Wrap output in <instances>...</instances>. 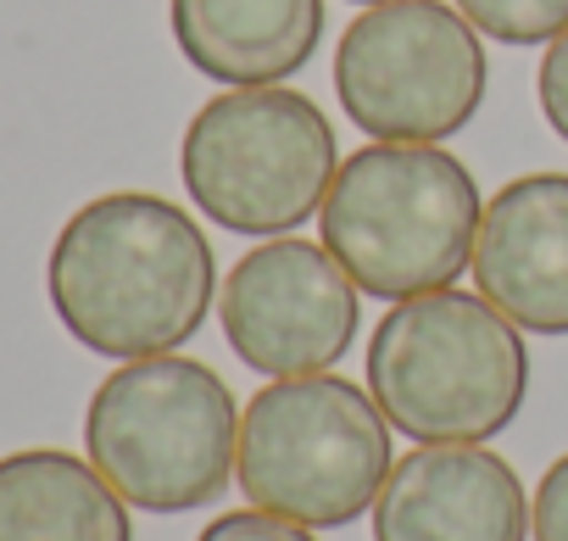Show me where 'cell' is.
<instances>
[{
    "label": "cell",
    "mask_w": 568,
    "mask_h": 541,
    "mask_svg": "<svg viewBox=\"0 0 568 541\" xmlns=\"http://www.w3.org/2000/svg\"><path fill=\"white\" fill-rule=\"evenodd\" d=\"M45 291L84 352L134 363L195 341L217 297V257L179 201L112 190L62 223Z\"/></svg>",
    "instance_id": "obj_1"
},
{
    "label": "cell",
    "mask_w": 568,
    "mask_h": 541,
    "mask_svg": "<svg viewBox=\"0 0 568 541\" xmlns=\"http://www.w3.org/2000/svg\"><path fill=\"white\" fill-rule=\"evenodd\" d=\"M368 397L418 447L496 441L529 397V347L507 313L468 291L390 302L368 341Z\"/></svg>",
    "instance_id": "obj_2"
},
{
    "label": "cell",
    "mask_w": 568,
    "mask_h": 541,
    "mask_svg": "<svg viewBox=\"0 0 568 541\" xmlns=\"http://www.w3.org/2000/svg\"><path fill=\"white\" fill-rule=\"evenodd\" d=\"M318 218L329 257L363 297L407 302L446 291L474 262L485 201L446 146L374 140L341 162Z\"/></svg>",
    "instance_id": "obj_3"
},
{
    "label": "cell",
    "mask_w": 568,
    "mask_h": 541,
    "mask_svg": "<svg viewBox=\"0 0 568 541\" xmlns=\"http://www.w3.org/2000/svg\"><path fill=\"white\" fill-rule=\"evenodd\" d=\"M84 452L129 508H206L229 491L240 458L234 391L179 352L118 363L84 408Z\"/></svg>",
    "instance_id": "obj_4"
},
{
    "label": "cell",
    "mask_w": 568,
    "mask_h": 541,
    "mask_svg": "<svg viewBox=\"0 0 568 541\" xmlns=\"http://www.w3.org/2000/svg\"><path fill=\"white\" fill-rule=\"evenodd\" d=\"M396 469L390 419L341 374H296L262 385L240 413L234 480L251 508L341 530L363 519Z\"/></svg>",
    "instance_id": "obj_5"
},
{
    "label": "cell",
    "mask_w": 568,
    "mask_h": 541,
    "mask_svg": "<svg viewBox=\"0 0 568 541\" xmlns=\"http://www.w3.org/2000/svg\"><path fill=\"white\" fill-rule=\"evenodd\" d=\"M190 201L229 234L273 240L324 212L341 146L324 107L284 84H240L212 96L179 146Z\"/></svg>",
    "instance_id": "obj_6"
},
{
    "label": "cell",
    "mask_w": 568,
    "mask_h": 541,
    "mask_svg": "<svg viewBox=\"0 0 568 541\" xmlns=\"http://www.w3.org/2000/svg\"><path fill=\"white\" fill-rule=\"evenodd\" d=\"M479 29L440 0H385L352 18L335 51V96L368 140L440 146L485 101Z\"/></svg>",
    "instance_id": "obj_7"
},
{
    "label": "cell",
    "mask_w": 568,
    "mask_h": 541,
    "mask_svg": "<svg viewBox=\"0 0 568 541\" xmlns=\"http://www.w3.org/2000/svg\"><path fill=\"white\" fill-rule=\"evenodd\" d=\"M217 319L245 369L267 380H296L329 374L352 352L363 302L329 246L273 234L223 274Z\"/></svg>",
    "instance_id": "obj_8"
},
{
    "label": "cell",
    "mask_w": 568,
    "mask_h": 541,
    "mask_svg": "<svg viewBox=\"0 0 568 541\" xmlns=\"http://www.w3.org/2000/svg\"><path fill=\"white\" fill-rule=\"evenodd\" d=\"M374 541H529L524 480L485 441L418 447L374 502Z\"/></svg>",
    "instance_id": "obj_9"
},
{
    "label": "cell",
    "mask_w": 568,
    "mask_h": 541,
    "mask_svg": "<svg viewBox=\"0 0 568 541\" xmlns=\"http://www.w3.org/2000/svg\"><path fill=\"white\" fill-rule=\"evenodd\" d=\"M474 285L529 335H568V173L507 179L479 218Z\"/></svg>",
    "instance_id": "obj_10"
},
{
    "label": "cell",
    "mask_w": 568,
    "mask_h": 541,
    "mask_svg": "<svg viewBox=\"0 0 568 541\" xmlns=\"http://www.w3.org/2000/svg\"><path fill=\"white\" fill-rule=\"evenodd\" d=\"M184 62L229 90L284 84L324 40V0H168Z\"/></svg>",
    "instance_id": "obj_11"
},
{
    "label": "cell",
    "mask_w": 568,
    "mask_h": 541,
    "mask_svg": "<svg viewBox=\"0 0 568 541\" xmlns=\"http://www.w3.org/2000/svg\"><path fill=\"white\" fill-rule=\"evenodd\" d=\"M0 541H134V524L90 458L23 447L0 458Z\"/></svg>",
    "instance_id": "obj_12"
},
{
    "label": "cell",
    "mask_w": 568,
    "mask_h": 541,
    "mask_svg": "<svg viewBox=\"0 0 568 541\" xmlns=\"http://www.w3.org/2000/svg\"><path fill=\"white\" fill-rule=\"evenodd\" d=\"M496 46H551L568 29V0H452Z\"/></svg>",
    "instance_id": "obj_13"
},
{
    "label": "cell",
    "mask_w": 568,
    "mask_h": 541,
    "mask_svg": "<svg viewBox=\"0 0 568 541\" xmlns=\"http://www.w3.org/2000/svg\"><path fill=\"white\" fill-rule=\"evenodd\" d=\"M195 541H313V530L267 508H234V513H217Z\"/></svg>",
    "instance_id": "obj_14"
},
{
    "label": "cell",
    "mask_w": 568,
    "mask_h": 541,
    "mask_svg": "<svg viewBox=\"0 0 568 541\" xmlns=\"http://www.w3.org/2000/svg\"><path fill=\"white\" fill-rule=\"evenodd\" d=\"M529 535L535 541H568V452L540 474L529 502Z\"/></svg>",
    "instance_id": "obj_15"
},
{
    "label": "cell",
    "mask_w": 568,
    "mask_h": 541,
    "mask_svg": "<svg viewBox=\"0 0 568 541\" xmlns=\"http://www.w3.org/2000/svg\"><path fill=\"white\" fill-rule=\"evenodd\" d=\"M535 90H540V112H546V123L557 129V140H568V29L546 46Z\"/></svg>",
    "instance_id": "obj_16"
},
{
    "label": "cell",
    "mask_w": 568,
    "mask_h": 541,
    "mask_svg": "<svg viewBox=\"0 0 568 541\" xmlns=\"http://www.w3.org/2000/svg\"><path fill=\"white\" fill-rule=\"evenodd\" d=\"M352 7H385V0H352Z\"/></svg>",
    "instance_id": "obj_17"
}]
</instances>
